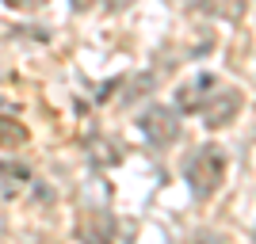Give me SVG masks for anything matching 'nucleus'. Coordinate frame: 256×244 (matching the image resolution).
I'll return each mask as SVG.
<instances>
[{
    "label": "nucleus",
    "instance_id": "obj_8",
    "mask_svg": "<svg viewBox=\"0 0 256 244\" xmlns=\"http://www.w3.org/2000/svg\"><path fill=\"white\" fill-rule=\"evenodd\" d=\"M12 8H20V11H38L46 4V0H8Z\"/></svg>",
    "mask_w": 256,
    "mask_h": 244
},
{
    "label": "nucleus",
    "instance_id": "obj_3",
    "mask_svg": "<svg viewBox=\"0 0 256 244\" xmlns=\"http://www.w3.org/2000/svg\"><path fill=\"white\" fill-rule=\"evenodd\" d=\"M241 107H245V96H241L237 88H222L218 84V92H214V96L206 99V107H203V122L210 130H222V126H230V122L241 115Z\"/></svg>",
    "mask_w": 256,
    "mask_h": 244
},
{
    "label": "nucleus",
    "instance_id": "obj_4",
    "mask_svg": "<svg viewBox=\"0 0 256 244\" xmlns=\"http://www.w3.org/2000/svg\"><path fill=\"white\" fill-rule=\"evenodd\" d=\"M218 92V76L214 73H199L192 76V80H184L180 88H176V111H188V115H195V111H203L206 99Z\"/></svg>",
    "mask_w": 256,
    "mask_h": 244
},
{
    "label": "nucleus",
    "instance_id": "obj_2",
    "mask_svg": "<svg viewBox=\"0 0 256 244\" xmlns=\"http://www.w3.org/2000/svg\"><path fill=\"white\" fill-rule=\"evenodd\" d=\"M138 130H142V138L150 141L153 149H168L172 141H180L184 134V122H180V111L168 103H153L146 115L138 118Z\"/></svg>",
    "mask_w": 256,
    "mask_h": 244
},
{
    "label": "nucleus",
    "instance_id": "obj_10",
    "mask_svg": "<svg viewBox=\"0 0 256 244\" xmlns=\"http://www.w3.org/2000/svg\"><path fill=\"white\" fill-rule=\"evenodd\" d=\"M126 4H130V0H111L107 8H111V11H122V8H126Z\"/></svg>",
    "mask_w": 256,
    "mask_h": 244
},
{
    "label": "nucleus",
    "instance_id": "obj_6",
    "mask_svg": "<svg viewBox=\"0 0 256 244\" xmlns=\"http://www.w3.org/2000/svg\"><path fill=\"white\" fill-rule=\"evenodd\" d=\"M195 8L206 15H218V19H241L245 4L241 0H195Z\"/></svg>",
    "mask_w": 256,
    "mask_h": 244
},
{
    "label": "nucleus",
    "instance_id": "obj_9",
    "mask_svg": "<svg viewBox=\"0 0 256 244\" xmlns=\"http://www.w3.org/2000/svg\"><path fill=\"white\" fill-rule=\"evenodd\" d=\"M92 4H100V0H73V11H88Z\"/></svg>",
    "mask_w": 256,
    "mask_h": 244
},
{
    "label": "nucleus",
    "instance_id": "obj_1",
    "mask_svg": "<svg viewBox=\"0 0 256 244\" xmlns=\"http://www.w3.org/2000/svg\"><path fill=\"white\" fill-rule=\"evenodd\" d=\"M226 149L222 145H214V141H206V145H199L192 153V157L184 160V180H188V187H192V195L199 202L210 199L218 187H222L226 180Z\"/></svg>",
    "mask_w": 256,
    "mask_h": 244
},
{
    "label": "nucleus",
    "instance_id": "obj_5",
    "mask_svg": "<svg viewBox=\"0 0 256 244\" xmlns=\"http://www.w3.org/2000/svg\"><path fill=\"white\" fill-rule=\"evenodd\" d=\"M31 183V172L16 160H0V199H16Z\"/></svg>",
    "mask_w": 256,
    "mask_h": 244
},
{
    "label": "nucleus",
    "instance_id": "obj_7",
    "mask_svg": "<svg viewBox=\"0 0 256 244\" xmlns=\"http://www.w3.org/2000/svg\"><path fill=\"white\" fill-rule=\"evenodd\" d=\"M27 141V130L16 122V118H0V149H16Z\"/></svg>",
    "mask_w": 256,
    "mask_h": 244
}]
</instances>
